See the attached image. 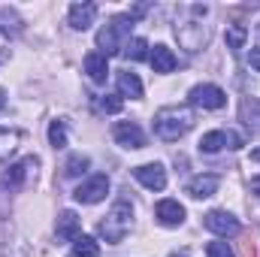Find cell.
<instances>
[{"label":"cell","mask_w":260,"mask_h":257,"mask_svg":"<svg viewBox=\"0 0 260 257\" xmlns=\"http://www.w3.org/2000/svg\"><path fill=\"white\" fill-rule=\"evenodd\" d=\"M18 30H21V18H18V12H15V9H0V34L15 37Z\"/></svg>","instance_id":"cell-23"},{"label":"cell","mask_w":260,"mask_h":257,"mask_svg":"<svg viewBox=\"0 0 260 257\" xmlns=\"http://www.w3.org/2000/svg\"><path fill=\"white\" fill-rule=\"evenodd\" d=\"M194 127V112L191 106H167L154 115V133L164 142H176L182 139L188 130Z\"/></svg>","instance_id":"cell-1"},{"label":"cell","mask_w":260,"mask_h":257,"mask_svg":"<svg viewBox=\"0 0 260 257\" xmlns=\"http://www.w3.org/2000/svg\"><path fill=\"white\" fill-rule=\"evenodd\" d=\"M3 103H6V91L0 88V109H3Z\"/></svg>","instance_id":"cell-32"},{"label":"cell","mask_w":260,"mask_h":257,"mask_svg":"<svg viewBox=\"0 0 260 257\" xmlns=\"http://www.w3.org/2000/svg\"><path fill=\"white\" fill-rule=\"evenodd\" d=\"M248 64L254 67V70H260V49H251L248 52Z\"/></svg>","instance_id":"cell-30"},{"label":"cell","mask_w":260,"mask_h":257,"mask_svg":"<svg viewBox=\"0 0 260 257\" xmlns=\"http://www.w3.org/2000/svg\"><path fill=\"white\" fill-rule=\"evenodd\" d=\"M94 18H97V6L94 3H73L70 6V27L73 30H88L91 24H94Z\"/></svg>","instance_id":"cell-11"},{"label":"cell","mask_w":260,"mask_h":257,"mask_svg":"<svg viewBox=\"0 0 260 257\" xmlns=\"http://www.w3.org/2000/svg\"><path fill=\"white\" fill-rule=\"evenodd\" d=\"M106 194H109V179L106 176H91L88 182H82L79 188H76V203H82V206H94V203H100V200H106Z\"/></svg>","instance_id":"cell-4"},{"label":"cell","mask_w":260,"mask_h":257,"mask_svg":"<svg viewBox=\"0 0 260 257\" xmlns=\"http://www.w3.org/2000/svg\"><path fill=\"white\" fill-rule=\"evenodd\" d=\"M130 27H133V18H130V15H115L106 27H100V34H97V49H100L103 58L121 52V37H127Z\"/></svg>","instance_id":"cell-3"},{"label":"cell","mask_w":260,"mask_h":257,"mask_svg":"<svg viewBox=\"0 0 260 257\" xmlns=\"http://www.w3.org/2000/svg\"><path fill=\"white\" fill-rule=\"evenodd\" d=\"M73 257H100V245H97V239H91V236H79V239H73Z\"/></svg>","instance_id":"cell-21"},{"label":"cell","mask_w":260,"mask_h":257,"mask_svg":"<svg viewBox=\"0 0 260 257\" xmlns=\"http://www.w3.org/2000/svg\"><path fill=\"white\" fill-rule=\"evenodd\" d=\"M218 176H197V179H191L188 182V188L185 191L191 194L194 200H206V197H212V194L218 191Z\"/></svg>","instance_id":"cell-14"},{"label":"cell","mask_w":260,"mask_h":257,"mask_svg":"<svg viewBox=\"0 0 260 257\" xmlns=\"http://www.w3.org/2000/svg\"><path fill=\"white\" fill-rule=\"evenodd\" d=\"M49 142H52L55 148H64L67 145V124L64 121H52V124H49Z\"/></svg>","instance_id":"cell-25"},{"label":"cell","mask_w":260,"mask_h":257,"mask_svg":"<svg viewBox=\"0 0 260 257\" xmlns=\"http://www.w3.org/2000/svg\"><path fill=\"white\" fill-rule=\"evenodd\" d=\"M121 106H124V100L118 97V94H103V97H97V109L100 112H121Z\"/></svg>","instance_id":"cell-24"},{"label":"cell","mask_w":260,"mask_h":257,"mask_svg":"<svg viewBox=\"0 0 260 257\" xmlns=\"http://www.w3.org/2000/svg\"><path fill=\"white\" fill-rule=\"evenodd\" d=\"M112 136L124 148H145V133H142V127L136 121H118L112 127Z\"/></svg>","instance_id":"cell-7"},{"label":"cell","mask_w":260,"mask_h":257,"mask_svg":"<svg viewBox=\"0 0 260 257\" xmlns=\"http://www.w3.org/2000/svg\"><path fill=\"white\" fill-rule=\"evenodd\" d=\"M133 179L139 185H145L148 191H164L167 188V170H164V164H142V167L133 170Z\"/></svg>","instance_id":"cell-6"},{"label":"cell","mask_w":260,"mask_h":257,"mask_svg":"<svg viewBox=\"0 0 260 257\" xmlns=\"http://www.w3.org/2000/svg\"><path fill=\"white\" fill-rule=\"evenodd\" d=\"M251 157H254V160H260V148H257V151H251Z\"/></svg>","instance_id":"cell-34"},{"label":"cell","mask_w":260,"mask_h":257,"mask_svg":"<svg viewBox=\"0 0 260 257\" xmlns=\"http://www.w3.org/2000/svg\"><path fill=\"white\" fill-rule=\"evenodd\" d=\"M239 115H242L245 127L251 133H260V100L257 97H245L242 106H239Z\"/></svg>","instance_id":"cell-16"},{"label":"cell","mask_w":260,"mask_h":257,"mask_svg":"<svg viewBox=\"0 0 260 257\" xmlns=\"http://www.w3.org/2000/svg\"><path fill=\"white\" fill-rule=\"evenodd\" d=\"M37 167V157H21L18 164H12L9 167V173H6V185L9 188H21V182L27 179V173Z\"/></svg>","instance_id":"cell-17"},{"label":"cell","mask_w":260,"mask_h":257,"mask_svg":"<svg viewBox=\"0 0 260 257\" xmlns=\"http://www.w3.org/2000/svg\"><path fill=\"white\" fill-rule=\"evenodd\" d=\"M242 257H257V248L251 242H242Z\"/></svg>","instance_id":"cell-31"},{"label":"cell","mask_w":260,"mask_h":257,"mask_svg":"<svg viewBox=\"0 0 260 257\" xmlns=\"http://www.w3.org/2000/svg\"><path fill=\"white\" fill-rule=\"evenodd\" d=\"M121 55H124L127 61H142V58L148 55V43H145L142 37H133V40H127V43L121 46Z\"/></svg>","instance_id":"cell-20"},{"label":"cell","mask_w":260,"mask_h":257,"mask_svg":"<svg viewBox=\"0 0 260 257\" xmlns=\"http://www.w3.org/2000/svg\"><path fill=\"white\" fill-rule=\"evenodd\" d=\"M176 37L188 52H200L209 43V30L203 24H182V27H176Z\"/></svg>","instance_id":"cell-9"},{"label":"cell","mask_w":260,"mask_h":257,"mask_svg":"<svg viewBox=\"0 0 260 257\" xmlns=\"http://www.w3.org/2000/svg\"><path fill=\"white\" fill-rule=\"evenodd\" d=\"M224 40H227V49L239 52V49L245 46V40H248V27H245V24H230L227 34H224Z\"/></svg>","instance_id":"cell-22"},{"label":"cell","mask_w":260,"mask_h":257,"mask_svg":"<svg viewBox=\"0 0 260 257\" xmlns=\"http://www.w3.org/2000/svg\"><path fill=\"white\" fill-rule=\"evenodd\" d=\"M170 257H188V254H185V251H173Z\"/></svg>","instance_id":"cell-33"},{"label":"cell","mask_w":260,"mask_h":257,"mask_svg":"<svg viewBox=\"0 0 260 257\" xmlns=\"http://www.w3.org/2000/svg\"><path fill=\"white\" fill-rule=\"evenodd\" d=\"M15 142H18V133H6V130H0V160H6V157L15 151Z\"/></svg>","instance_id":"cell-27"},{"label":"cell","mask_w":260,"mask_h":257,"mask_svg":"<svg viewBox=\"0 0 260 257\" xmlns=\"http://www.w3.org/2000/svg\"><path fill=\"white\" fill-rule=\"evenodd\" d=\"M148 61L154 67V73H173L176 70V55H173V49H167V46H154L151 52H148Z\"/></svg>","instance_id":"cell-13"},{"label":"cell","mask_w":260,"mask_h":257,"mask_svg":"<svg viewBox=\"0 0 260 257\" xmlns=\"http://www.w3.org/2000/svg\"><path fill=\"white\" fill-rule=\"evenodd\" d=\"M188 100H191V106H200V109H221L227 103V94L218 85H197V88H191Z\"/></svg>","instance_id":"cell-5"},{"label":"cell","mask_w":260,"mask_h":257,"mask_svg":"<svg viewBox=\"0 0 260 257\" xmlns=\"http://www.w3.org/2000/svg\"><path fill=\"white\" fill-rule=\"evenodd\" d=\"M154 218L164 224V227H179L185 221V206L179 200H160L154 206Z\"/></svg>","instance_id":"cell-10"},{"label":"cell","mask_w":260,"mask_h":257,"mask_svg":"<svg viewBox=\"0 0 260 257\" xmlns=\"http://www.w3.org/2000/svg\"><path fill=\"white\" fill-rule=\"evenodd\" d=\"M79 227H82V221H79V215L73 212V209H67L58 215V239H67V242H73V239H79Z\"/></svg>","instance_id":"cell-12"},{"label":"cell","mask_w":260,"mask_h":257,"mask_svg":"<svg viewBox=\"0 0 260 257\" xmlns=\"http://www.w3.org/2000/svg\"><path fill=\"white\" fill-rule=\"evenodd\" d=\"M88 164H91V160H88L85 154H73V157L64 164V173L67 176H82V173L88 170Z\"/></svg>","instance_id":"cell-26"},{"label":"cell","mask_w":260,"mask_h":257,"mask_svg":"<svg viewBox=\"0 0 260 257\" xmlns=\"http://www.w3.org/2000/svg\"><path fill=\"white\" fill-rule=\"evenodd\" d=\"M118 91H121V97H130V100H139L142 97V82H139V76L136 73H118Z\"/></svg>","instance_id":"cell-18"},{"label":"cell","mask_w":260,"mask_h":257,"mask_svg":"<svg viewBox=\"0 0 260 257\" xmlns=\"http://www.w3.org/2000/svg\"><path fill=\"white\" fill-rule=\"evenodd\" d=\"M227 133V148H242V136L233 133V130H224Z\"/></svg>","instance_id":"cell-29"},{"label":"cell","mask_w":260,"mask_h":257,"mask_svg":"<svg viewBox=\"0 0 260 257\" xmlns=\"http://www.w3.org/2000/svg\"><path fill=\"white\" fill-rule=\"evenodd\" d=\"M206 257H236V254H233V248H230L227 242L215 239V242H209V245H206Z\"/></svg>","instance_id":"cell-28"},{"label":"cell","mask_w":260,"mask_h":257,"mask_svg":"<svg viewBox=\"0 0 260 257\" xmlns=\"http://www.w3.org/2000/svg\"><path fill=\"white\" fill-rule=\"evenodd\" d=\"M203 224H206L212 233H218V236H233V233H239V218H233L230 212H221V209L209 212Z\"/></svg>","instance_id":"cell-8"},{"label":"cell","mask_w":260,"mask_h":257,"mask_svg":"<svg viewBox=\"0 0 260 257\" xmlns=\"http://www.w3.org/2000/svg\"><path fill=\"white\" fill-rule=\"evenodd\" d=\"M227 145V133L224 130H209L203 139H200V148L206 151V154H215V151H221Z\"/></svg>","instance_id":"cell-19"},{"label":"cell","mask_w":260,"mask_h":257,"mask_svg":"<svg viewBox=\"0 0 260 257\" xmlns=\"http://www.w3.org/2000/svg\"><path fill=\"white\" fill-rule=\"evenodd\" d=\"M130 227H133V206H130L127 200H118V203L109 209V215L100 221V236H103L109 245H118V242L130 233Z\"/></svg>","instance_id":"cell-2"},{"label":"cell","mask_w":260,"mask_h":257,"mask_svg":"<svg viewBox=\"0 0 260 257\" xmlns=\"http://www.w3.org/2000/svg\"><path fill=\"white\" fill-rule=\"evenodd\" d=\"M85 73L91 76V82L103 85V82H106V76H109V67H106V58H103L100 52H91V55H85Z\"/></svg>","instance_id":"cell-15"},{"label":"cell","mask_w":260,"mask_h":257,"mask_svg":"<svg viewBox=\"0 0 260 257\" xmlns=\"http://www.w3.org/2000/svg\"><path fill=\"white\" fill-rule=\"evenodd\" d=\"M257 30H260V24H257Z\"/></svg>","instance_id":"cell-35"}]
</instances>
